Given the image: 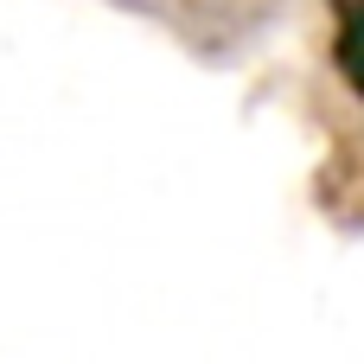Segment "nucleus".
<instances>
[{
  "instance_id": "obj_1",
  "label": "nucleus",
  "mask_w": 364,
  "mask_h": 364,
  "mask_svg": "<svg viewBox=\"0 0 364 364\" xmlns=\"http://www.w3.org/2000/svg\"><path fill=\"white\" fill-rule=\"evenodd\" d=\"M333 70L364 102V0H339L333 6Z\"/></svg>"
}]
</instances>
